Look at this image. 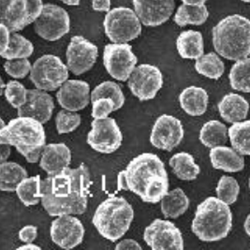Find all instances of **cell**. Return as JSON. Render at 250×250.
I'll return each mask as SVG.
<instances>
[{"label": "cell", "instance_id": "1", "mask_svg": "<svg viewBox=\"0 0 250 250\" xmlns=\"http://www.w3.org/2000/svg\"><path fill=\"white\" fill-rule=\"evenodd\" d=\"M91 186L85 164L75 169L67 167L42 181V205L49 216L83 215L87 208Z\"/></svg>", "mask_w": 250, "mask_h": 250}, {"label": "cell", "instance_id": "2", "mask_svg": "<svg viewBox=\"0 0 250 250\" xmlns=\"http://www.w3.org/2000/svg\"><path fill=\"white\" fill-rule=\"evenodd\" d=\"M43 124L32 117L18 116L0 129V144L10 145L29 163H37L46 146Z\"/></svg>", "mask_w": 250, "mask_h": 250}, {"label": "cell", "instance_id": "3", "mask_svg": "<svg viewBox=\"0 0 250 250\" xmlns=\"http://www.w3.org/2000/svg\"><path fill=\"white\" fill-rule=\"evenodd\" d=\"M213 45L220 57L237 61L250 55V20L240 14L229 15L212 30Z\"/></svg>", "mask_w": 250, "mask_h": 250}, {"label": "cell", "instance_id": "4", "mask_svg": "<svg viewBox=\"0 0 250 250\" xmlns=\"http://www.w3.org/2000/svg\"><path fill=\"white\" fill-rule=\"evenodd\" d=\"M232 227V213L226 203L208 197L198 205L191 229L203 242H217L226 238Z\"/></svg>", "mask_w": 250, "mask_h": 250}, {"label": "cell", "instance_id": "5", "mask_svg": "<svg viewBox=\"0 0 250 250\" xmlns=\"http://www.w3.org/2000/svg\"><path fill=\"white\" fill-rule=\"evenodd\" d=\"M133 218L130 204L123 197L113 196L97 207L92 222L103 238L116 242L129 229Z\"/></svg>", "mask_w": 250, "mask_h": 250}, {"label": "cell", "instance_id": "6", "mask_svg": "<svg viewBox=\"0 0 250 250\" xmlns=\"http://www.w3.org/2000/svg\"><path fill=\"white\" fill-rule=\"evenodd\" d=\"M154 174L168 175L163 161L155 154L143 153L131 159L125 170L118 173L117 189L141 196L146 183Z\"/></svg>", "mask_w": 250, "mask_h": 250}, {"label": "cell", "instance_id": "7", "mask_svg": "<svg viewBox=\"0 0 250 250\" xmlns=\"http://www.w3.org/2000/svg\"><path fill=\"white\" fill-rule=\"evenodd\" d=\"M105 34L114 43H127L142 33V22L135 11L125 8H114L104 18Z\"/></svg>", "mask_w": 250, "mask_h": 250}, {"label": "cell", "instance_id": "8", "mask_svg": "<svg viewBox=\"0 0 250 250\" xmlns=\"http://www.w3.org/2000/svg\"><path fill=\"white\" fill-rule=\"evenodd\" d=\"M68 70L59 57L45 55L35 61L29 79L38 89L55 91L68 81Z\"/></svg>", "mask_w": 250, "mask_h": 250}, {"label": "cell", "instance_id": "9", "mask_svg": "<svg viewBox=\"0 0 250 250\" xmlns=\"http://www.w3.org/2000/svg\"><path fill=\"white\" fill-rule=\"evenodd\" d=\"M42 0H10L1 10V23L12 33L23 30L35 23L43 10Z\"/></svg>", "mask_w": 250, "mask_h": 250}, {"label": "cell", "instance_id": "10", "mask_svg": "<svg viewBox=\"0 0 250 250\" xmlns=\"http://www.w3.org/2000/svg\"><path fill=\"white\" fill-rule=\"evenodd\" d=\"M138 58L127 43H110L104 47L103 65L114 79L125 82L136 68Z\"/></svg>", "mask_w": 250, "mask_h": 250}, {"label": "cell", "instance_id": "11", "mask_svg": "<svg viewBox=\"0 0 250 250\" xmlns=\"http://www.w3.org/2000/svg\"><path fill=\"white\" fill-rule=\"evenodd\" d=\"M34 29L37 34L48 42L60 40L70 29L68 12L55 4H45L42 14L35 21Z\"/></svg>", "mask_w": 250, "mask_h": 250}, {"label": "cell", "instance_id": "12", "mask_svg": "<svg viewBox=\"0 0 250 250\" xmlns=\"http://www.w3.org/2000/svg\"><path fill=\"white\" fill-rule=\"evenodd\" d=\"M91 126L86 141L92 149L102 154H112L120 148L123 134L115 119L109 116L94 119Z\"/></svg>", "mask_w": 250, "mask_h": 250}, {"label": "cell", "instance_id": "13", "mask_svg": "<svg viewBox=\"0 0 250 250\" xmlns=\"http://www.w3.org/2000/svg\"><path fill=\"white\" fill-rule=\"evenodd\" d=\"M131 93L141 102H147L156 98L163 85V75L158 67L142 64L134 68L127 80Z\"/></svg>", "mask_w": 250, "mask_h": 250}, {"label": "cell", "instance_id": "14", "mask_svg": "<svg viewBox=\"0 0 250 250\" xmlns=\"http://www.w3.org/2000/svg\"><path fill=\"white\" fill-rule=\"evenodd\" d=\"M144 240L153 250H184L181 230L170 220L155 219L146 228Z\"/></svg>", "mask_w": 250, "mask_h": 250}, {"label": "cell", "instance_id": "15", "mask_svg": "<svg viewBox=\"0 0 250 250\" xmlns=\"http://www.w3.org/2000/svg\"><path fill=\"white\" fill-rule=\"evenodd\" d=\"M99 57L98 47L83 36H73L67 48L66 58L68 69L74 75L89 71Z\"/></svg>", "mask_w": 250, "mask_h": 250}, {"label": "cell", "instance_id": "16", "mask_svg": "<svg viewBox=\"0 0 250 250\" xmlns=\"http://www.w3.org/2000/svg\"><path fill=\"white\" fill-rule=\"evenodd\" d=\"M185 135L182 122L169 114H162L152 127L150 143L154 147L168 152L177 147Z\"/></svg>", "mask_w": 250, "mask_h": 250}, {"label": "cell", "instance_id": "17", "mask_svg": "<svg viewBox=\"0 0 250 250\" xmlns=\"http://www.w3.org/2000/svg\"><path fill=\"white\" fill-rule=\"evenodd\" d=\"M53 243L64 250H71L81 245L84 237V227L73 215L57 216L50 229Z\"/></svg>", "mask_w": 250, "mask_h": 250}, {"label": "cell", "instance_id": "18", "mask_svg": "<svg viewBox=\"0 0 250 250\" xmlns=\"http://www.w3.org/2000/svg\"><path fill=\"white\" fill-rule=\"evenodd\" d=\"M132 3L140 21L150 27L166 23L175 8L174 0H132Z\"/></svg>", "mask_w": 250, "mask_h": 250}, {"label": "cell", "instance_id": "19", "mask_svg": "<svg viewBox=\"0 0 250 250\" xmlns=\"http://www.w3.org/2000/svg\"><path fill=\"white\" fill-rule=\"evenodd\" d=\"M58 104L68 111L83 110L91 102L90 86L82 80H68L57 92Z\"/></svg>", "mask_w": 250, "mask_h": 250}, {"label": "cell", "instance_id": "20", "mask_svg": "<svg viewBox=\"0 0 250 250\" xmlns=\"http://www.w3.org/2000/svg\"><path fill=\"white\" fill-rule=\"evenodd\" d=\"M55 109L52 96L41 89H27L26 103L17 111L18 116L32 117L42 124L47 123Z\"/></svg>", "mask_w": 250, "mask_h": 250}, {"label": "cell", "instance_id": "21", "mask_svg": "<svg viewBox=\"0 0 250 250\" xmlns=\"http://www.w3.org/2000/svg\"><path fill=\"white\" fill-rule=\"evenodd\" d=\"M71 162V151L64 143L46 145L40 159V166L48 175H56Z\"/></svg>", "mask_w": 250, "mask_h": 250}, {"label": "cell", "instance_id": "22", "mask_svg": "<svg viewBox=\"0 0 250 250\" xmlns=\"http://www.w3.org/2000/svg\"><path fill=\"white\" fill-rule=\"evenodd\" d=\"M210 160L213 168L226 172H238L245 168L244 156L229 146H216L210 150Z\"/></svg>", "mask_w": 250, "mask_h": 250}, {"label": "cell", "instance_id": "23", "mask_svg": "<svg viewBox=\"0 0 250 250\" xmlns=\"http://www.w3.org/2000/svg\"><path fill=\"white\" fill-rule=\"evenodd\" d=\"M220 116L228 123H235L247 118L250 103L239 94L229 93L222 98L218 105Z\"/></svg>", "mask_w": 250, "mask_h": 250}, {"label": "cell", "instance_id": "24", "mask_svg": "<svg viewBox=\"0 0 250 250\" xmlns=\"http://www.w3.org/2000/svg\"><path fill=\"white\" fill-rule=\"evenodd\" d=\"M209 97L202 87L195 85L185 88L179 96V103L183 110L191 116H201L207 110Z\"/></svg>", "mask_w": 250, "mask_h": 250}, {"label": "cell", "instance_id": "25", "mask_svg": "<svg viewBox=\"0 0 250 250\" xmlns=\"http://www.w3.org/2000/svg\"><path fill=\"white\" fill-rule=\"evenodd\" d=\"M176 48L182 58L197 60L205 55L203 35L195 30L183 31L176 40Z\"/></svg>", "mask_w": 250, "mask_h": 250}, {"label": "cell", "instance_id": "26", "mask_svg": "<svg viewBox=\"0 0 250 250\" xmlns=\"http://www.w3.org/2000/svg\"><path fill=\"white\" fill-rule=\"evenodd\" d=\"M189 207V199L182 188H174L161 200V212L166 218H177L184 215Z\"/></svg>", "mask_w": 250, "mask_h": 250}, {"label": "cell", "instance_id": "27", "mask_svg": "<svg viewBox=\"0 0 250 250\" xmlns=\"http://www.w3.org/2000/svg\"><path fill=\"white\" fill-rule=\"evenodd\" d=\"M173 173L183 181L195 180L201 172L200 166L196 164L193 156L187 152L173 155L169 160Z\"/></svg>", "mask_w": 250, "mask_h": 250}, {"label": "cell", "instance_id": "28", "mask_svg": "<svg viewBox=\"0 0 250 250\" xmlns=\"http://www.w3.org/2000/svg\"><path fill=\"white\" fill-rule=\"evenodd\" d=\"M28 177L27 171L20 164L5 161L0 164V189L2 191H16L18 185Z\"/></svg>", "mask_w": 250, "mask_h": 250}, {"label": "cell", "instance_id": "29", "mask_svg": "<svg viewBox=\"0 0 250 250\" xmlns=\"http://www.w3.org/2000/svg\"><path fill=\"white\" fill-rule=\"evenodd\" d=\"M208 17L209 12L205 4L189 5L183 3L175 12L173 21L181 27L188 24L202 25L207 21Z\"/></svg>", "mask_w": 250, "mask_h": 250}, {"label": "cell", "instance_id": "30", "mask_svg": "<svg viewBox=\"0 0 250 250\" xmlns=\"http://www.w3.org/2000/svg\"><path fill=\"white\" fill-rule=\"evenodd\" d=\"M229 139V128L217 120L206 122L200 131V141L205 147L224 146Z\"/></svg>", "mask_w": 250, "mask_h": 250}, {"label": "cell", "instance_id": "31", "mask_svg": "<svg viewBox=\"0 0 250 250\" xmlns=\"http://www.w3.org/2000/svg\"><path fill=\"white\" fill-rule=\"evenodd\" d=\"M169 192L168 175L154 174L146 183L141 199L145 203L158 204Z\"/></svg>", "mask_w": 250, "mask_h": 250}, {"label": "cell", "instance_id": "32", "mask_svg": "<svg viewBox=\"0 0 250 250\" xmlns=\"http://www.w3.org/2000/svg\"><path fill=\"white\" fill-rule=\"evenodd\" d=\"M229 139L240 155L250 156V120L232 123L229 127Z\"/></svg>", "mask_w": 250, "mask_h": 250}, {"label": "cell", "instance_id": "33", "mask_svg": "<svg viewBox=\"0 0 250 250\" xmlns=\"http://www.w3.org/2000/svg\"><path fill=\"white\" fill-rule=\"evenodd\" d=\"M16 194L25 206L37 205L42 201V180L40 175L24 178L16 188Z\"/></svg>", "mask_w": 250, "mask_h": 250}, {"label": "cell", "instance_id": "34", "mask_svg": "<svg viewBox=\"0 0 250 250\" xmlns=\"http://www.w3.org/2000/svg\"><path fill=\"white\" fill-rule=\"evenodd\" d=\"M229 78L232 89L250 93V57L237 60L230 68Z\"/></svg>", "mask_w": 250, "mask_h": 250}, {"label": "cell", "instance_id": "35", "mask_svg": "<svg viewBox=\"0 0 250 250\" xmlns=\"http://www.w3.org/2000/svg\"><path fill=\"white\" fill-rule=\"evenodd\" d=\"M195 69L197 72L209 79H219L225 70V65L218 54L211 52L196 60Z\"/></svg>", "mask_w": 250, "mask_h": 250}, {"label": "cell", "instance_id": "36", "mask_svg": "<svg viewBox=\"0 0 250 250\" xmlns=\"http://www.w3.org/2000/svg\"><path fill=\"white\" fill-rule=\"evenodd\" d=\"M34 52L33 43L18 33H12L11 42L8 49L0 54L1 57L7 60L19 59V58H28L31 57Z\"/></svg>", "mask_w": 250, "mask_h": 250}, {"label": "cell", "instance_id": "37", "mask_svg": "<svg viewBox=\"0 0 250 250\" xmlns=\"http://www.w3.org/2000/svg\"><path fill=\"white\" fill-rule=\"evenodd\" d=\"M101 98L112 99L115 103V111L121 109L125 103V96L121 86L112 81H105L93 89L91 103Z\"/></svg>", "mask_w": 250, "mask_h": 250}, {"label": "cell", "instance_id": "38", "mask_svg": "<svg viewBox=\"0 0 250 250\" xmlns=\"http://www.w3.org/2000/svg\"><path fill=\"white\" fill-rule=\"evenodd\" d=\"M216 196L219 200L227 205H233L240 193V186L235 178L223 175L217 183L216 188Z\"/></svg>", "mask_w": 250, "mask_h": 250}, {"label": "cell", "instance_id": "39", "mask_svg": "<svg viewBox=\"0 0 250 250\" xmlns=\"http://www.w3.org/2000/svg\"><path fill=\"white\" fill-rule=\"evenodd\" d=\"M82 122L81 114L63 109L57 113L56 125L58 134H66L74 131Z\"/></svg>", "mask_w": 250, "mask_h": 250}, {"label": "cell", "instance_id": "40", "mask_svg": "<svg viewBox=\"0 0 250 250\" xmlns=\"http://www.w3.org/2000/svg\"><path fill=\"white\" fill-rule=\"evenodd\" d=\"M4 96L13 108L19 109L26 103L27 89L18 81L12 80L6 84Z\"/></svg>", "mask_w": 250, "mask_h": 250}, {"label": "cell", "instance_id": "41", "mask_svg": "<svg viewBox=\"0 0 250 250\" xmlns=\"http://www.w3.org/2000/svg\"><path fill=\"white\" fill-rule=\"evenodd\" d=\"M32 66L27 58L11 59L4 63V69L12 78L23 79L31 71Z\"/></svg>", "mask_w": 250, "mask_h": 250}, {"label": "cell", "instance_id": "42", "mask_svg": "<svg viewBox=\"0 0 250 250\" xmlns=\"http://www.w3.org/2000/svg\"><path fill=\"white\" fill-rule=\"evenodd\" d=\"M115 111V103L110 98H101L92 103V117L103 119Z\"/></svg>", "mask_w": 250, "mask_h": 250}, {"label": "cell", "instance_id": "43", "mask_svg": "<svg viewBox=\"0 0 250 250\" xmlns=\"http://www.w3.org/2000/svg\"><path fill=\"white\" fill-rule=\"evenodd\" d=\"M18 236L24 244L33 243L38 237V228L34 225L24 226L20 229Z\"/></svg>", "mask_w": 250, "mask_h": 250}, {"label": "cell", "instance_id": "44", "mask_svg": "<svg viewBox=\"0 0 250 250\" xmlns=\"http://www.w3.org/2000/svg\"><path fill=\"white\" fill-rule=\"evenodd\" d=\"M0 33H1V49L0 54H3L9 47L10 42H11V36L12 32L10 29L3 23H0Z\"/></svg>", "mask_w": 250, "mask_h": 250}, {"label": "cell", "instance_id": "45", "mask_svg": "<svg viewBox=\"0 0 250 250\" xmlns=\"http://www.w3.org/2000/svg\"><path fill=\"white\" fill-rule=\"evenodd\" d=\"M143 249L142 246L133 239H125L120 241L119 243L116 244L115 246V250H141Z\"/></svg>", "mask_w": 250, "mask_h": 250}, {"label": "cell", "instance_id": "46", "mask_svg": "<svg viewBox=\"0 0 250 250\" xmlns=\"http://www.w3.org/2000/svg\"><path fill=\"white\" fill-rule=\"evenodd\" d=\"M92 8L96 12H109L111 11V0H92Z\"/></svg>", "mask_w": 250, "mask_h": 250}, {"label": "cell", "instance_id": "47", "mask_svg": "<svg viewBox=\"0 0 250 250\" xmlns=\"http://www.w3.org/2000/svg\"><path fill=\"white\" fill-rule=\"evenodd\" d=\"M1 146V163L7 161L10 155H11V146L10 145H6V144H0Z\"/></svg>", "mask_w": 250, "mask_h": 250}, {"label": "cell", "instance_id": "48", "mask_svg": "<svg viewBox=\"0 0 250 250\" xmlns=\"http://www.w3.org/2000/svg\"><path fill=\"white\" fill-rule=\"evenodd\" d=\"M18 250H42V248H41V247H39V246H37V245H34L33 243H27V244L23 245L22 247H19V248H18Z\"/></svg>", "mask_w": 250, "mask_h": 250}, {"label": "cell", "instance_id": "49", "mask_svg": "<svg viewBox=\"0 0 250 250\" xmlns=\"http://www.w3.org/2000/svg\"><path fill=\"white\" fill-rule=\"evenodd\" d=\"M181 1L185 4H189V5H203L205 4L207 0H181Z\"/></svg>", "mask_w": 250, "mask_h": 250}, {"label": "cell", "instance_id": "50", "mask_svg": "<svg viewBox=\"0 0 250 250\" xmlns=\"http://www.w3.org/2000/svg\"><path fill=\"white\" fill-rule=\"evenodd\" d=\"M60 1L68 6H79L81 3V0H60Z\"/></svg>", "mask_w": 250, "mask_h": 250}, {"label": "cell", "instance_id": "51", "mask_svg": "<svg viewBox=\"0 0 250 250\" xmlns=\"http://www.w3.org/2000/svg\"><path fill=\"white\" fill-rule=\"evenodd\" d=\"M244 227H245V230H246L247 234H248V235L250 237V214L248 216L247 219H246V221H245V225H244Z\"/></svg>", "mask_w": 250, "mask_h": 250}, {"label": "cell", "instance_id": "52", "mask_svg": "<svg viewBox=\"0 0 250 250\" xmlns=\"http://www.w3.org/2000/svg\"><path fill=\"white\" fill-rule=\"evenodd\" d=\"M10 0H0V10L4 9Z\"/></svg>", "mask_w": 250, "mask_h": 250}, {"label": "cell", "instance_id": "53", "mask_svg": "<svg viewBox=\"0 0 250 250\" xmlns=\"http://www.w3.org/2000/svg\"><path fill=\"white\" fill-rule=\"evenodd\" d=\"M6 124H5V122H4V120H3V119H1V128H4V127H5V126H6ZM1 128H0V129H1Z\"/></svg>", "mask_w": 250, "mask_h": 250}, {"label": "cell", "instance_id": "54", "mask_svg": "<svg viewBox=\"0 0 250 250\" xmlns=\"http://www.w3.org/2000/svg\"><path fill=\"white\" fill-rule=\"evenodd\" d=\"M241 1H243L245 3H250V0H241Z\"/></svg>", "mask_w": 250, "mask_h": 250}, {"label": "cell", "instance_id": "55", "mask_svg": "<svg viewBox=\"0 0 250 250\" xmlns=\"http://www.w3.org/2000/svg\"><path fill=\"white\" fill-rule=\"evenodd\" d=\"M249 186H250V183H249Z\"/></svg>", "mask_w": 250, "mask_h": 250}]
</instances>
